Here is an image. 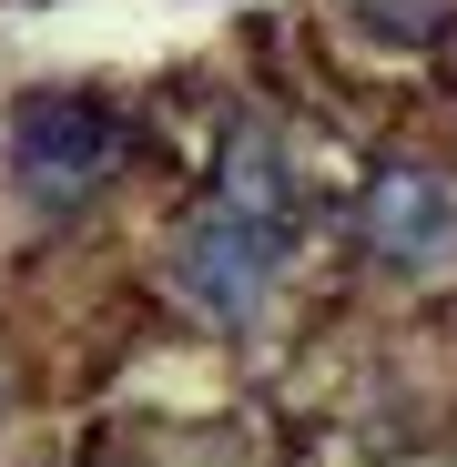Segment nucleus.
Masks as SVG:
<instances>
[{"label": "nucleus", "mask_w": 457, "mask_h": 467, "mask_svg": "<svg viewBox=\"0 0 457 467\" xmlns=\"http://www.w3.org/2000/svg\"><path fill=\"white\" fill-rule=\"evenodd\" d=\"M112 152H122V122L92 102V92H31L11 112V173L31 183L41 213H71L102 173H112Z\"/></svg>", "instance_id": "f257e3e1"}, {"label": "nucleus", "mask_w": 457, "mask_h": 467, "mask_svg": "<svg viewBox=\"0 0 457 467\" xmlns=\"http://www.w3.org/2000/svg\"><path fill=\"white\" fill-rule=\"evenodd\" d=\"M275 265H285V223H254V213H203L193 234H183V295L203 305L213 326H244V316H265V285H275Z\"/></svg>", "instance_id": "f03ea898"}, {"label": "nucleus", "mask_w": 457, "mask_h": 467, "mask_svg": "<svg viewBox=\"0 0 457 467\" xmlns=\"http://www.w3.org/2000/svg\"><path fill=\"white\" fill-rule=\"evenodd\" d=\"M366 244L387 265H407V275L457 265V203H447V183L437 173H376L366 183Z\"/></svg>", "instance_id": "7ed1b4c3"}, {"label": "nucleus", "mask_w": 457, "mask_h": 467, "mask_svg": "<svg viewBox=\"0 0 457 467\" xmlns=\"http://www.w3.org/2000/svg\"><path fill=\"white\" fill-rule=\"evenodd\" d=\"M223 213H254V223H285V152L265 122H234L223 132Z\"/></svg>", "instance_id": "20e7f679"}]
</instances>
